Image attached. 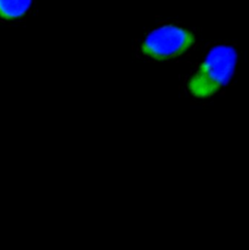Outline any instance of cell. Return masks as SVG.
<instances>
[{
    "mask_svg": "<svg viewBox=\"0 0 249 250\" xmlns=\"http://www.w3.org/2000/svg\"><path fill=\"white\" fill-rule=\"evenodd\" d=\"M239 62L238 50L228 44L211 48L187 83L189 94L207 100L225 88L232 80Z\"/></svg>",
    "mask_w": 249,
    "mask_h": 250,
    "instance_id": "6da1fadb",
    "label": "cell"
},
{
    "mask_svg": "<svg viewBox=\"0 0 249 250\" xmlns=\"http://www.w3.org/2000/svg\"><path fill=\"white\" fill-rule=\"evenodd\" d=\"M33 0H0V18L15 21L23 18L30 10Z\"/></svg>",
    "mask_w": 249,
    "mask_h": 250,
    "instance_id": "3957f363",
    "label": "cell"
},
{
    "mask_svg": "<svg viewBox=\"0 0 249 250\" xmlns=\"http://www.w3.org/2000/svg\"><path fill=\"white\" fill-rule=\"evenodd\" d=\"M196 43L195 34L177 24H164L150 31L141 43V53L148 59L163 62L187 53Z\"/></svg>",
    "mask_w": 249,
    "mask_h": 250,
    "instance_id": "7a4b0ae2",
    "label": "cell"
}]
</instances>
